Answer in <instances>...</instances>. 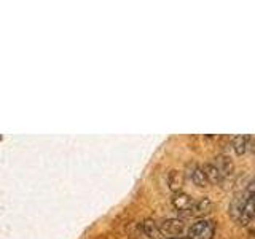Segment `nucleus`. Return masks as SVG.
<instances>
[{"label":"nucleus","instance_id":"1","mask_svg":"<svg viewBox=\"0 0 255 239\" xmlns=\"http://www.w3.org/2000/svg\"><path fill=\"white\" fill-rule=\"evenodd\" d=\"M252 185H249L247 192L242 194V198L240 199V203L236 206V219L240 220L241 225H247L252 222V217H254V201H252Z\"/></svg>","mask_w":255,"mask_h":239},{"label":"nucleus","instance_id":"2","mask_svg":"<svg viewBox=\"0 0 255 239\" xmlns=\"http://www.w3.org/2000/svg\"><path fill=\"white\" fill-rule=\"evenodd\" d=\"M215 233L214 222L210 220H198L190 226L188 230V239H212Z\"/></svg>","mask_w":255,"mask_h":239},{"label":"nucleus","instance_id":"3","mask_svg":"<svg viewBox=\"0 0 255 239\" xmlns=\"http://www.w3.org/2000/svg\"><path fill=\"white\" fill-rule=\"evenodd\" d=\"M183 230H185V222L180 219H167L160 225L161 235L166 233L169 236H180Z\"/></svg>","mask_w":255,"mask_h":239},{"label":"nucleus","instance_id":"4","mask_svg":"<svg viewBox=\"0 0 255 239\" xmlns=\"http://www.w3.org/2000/svg\"><path fill=\"white\" fill-rule=\"evenodd\" d=\"M210 209H212V201L204 196V198H199V199H196V201H193L192 206L188 208L187 212H188L190 215L198 217V215H204V214L210 212Z\"/></svg>","mask_w":255,"mask_h":239},{"label":"nucleus","instance_id":"5","mask_svg":"<svg viewBox=\"0 0 255 239\" xmlns=\"http://www.w3.org/2000/svg\"><path fill=\"white\" fill-rule=\"evenodd\" d=\"M193 201L195 199H192L190 194L183 193V192H176V193H172L171 204L176 210H182V212H185V210H188L190 206H192Z\"/></svg>","mask_w":255,"mask_h":239},{"label":"nucleus","instance_id":"6","mask_svg":"<svg viewBox=\"0 0 255 239\" xmlns=\"http://www.w3.org/2000/svg\"><path fill=\"white\" fill-rule=\"evenodd\" d=\"M233 150L236 155H246L249 150L252 149V137L251 135H236L233 139Z\"/></svg>","mask_w":255,"mask_h":239},{"label":"nucleus","instance_id":"7","mask_svg":"<svg viewBox=\"0 0 255 239\" xmlns=\"http://www.w3.org/2000/svg\"><path fill=\"white\" fill-rule=\"evenodd\" d=\"M188 176L192 179V182L195 183L196 187H206L208 185V179H206V174L203 171V166H198V164H192L188 167Z\"/></svg>","mask_w":255,"mask_h":239},{"label":"nucleus","instance_id":"8","mask_svg":"<svg viewBox=\"0 0 255 239\" xmlns=\"http://www.w3.org/2000/svg\"><path fill=\"white\" fill-rule=\"evenodd\" d=\"M203 171L206 174L208 182H210V183H222L224 182V179H225L224 174L220 172V169L214 164V163H208V164H204Z\"/></svg>","mask_w":255,"mask_h":239},{"label":"nucleus","instance_id":"9","mask_svg":"<svg viewBox=\"0 0 255 239\" xmlns=\"http://www.w3.org/2000/svg\"><path fill=\"white\" fill-rule=\"evenodd\" d=\"M167 185L172 192H180V188L183 185V176L180 171H171L167 174Z\"/></svg>","mask_w":255,"mask_h":239},{"label":"nucleus","instance_id":"10","mask_svg":"<svg viewBox=\"0 0 255 239\" xmlns=\"http://www.w3.org/2000/svg\"><path fill=\"white\" fill-rule=\"evenodd\" d=\"M142 230L144 233L147 235L150 239H161V231H160V226L156 224L155 220H145L142 224Z\"/></svg>","mask_w":255,"mask_h":239},{"label":"nucleus","instance_id":"11","mask_svg":"<svg viewBox=\"0 0 255 239\" xmlns=\"http://www.w3.org/2000/svg\"><path fill=\"white\" fill-rule=\"evenodd\" d=\"M214 164L219 167L220 172L224 174V177L226 176H230L231 171H233V164H231V161L228 158H224V156H219V158H215V163Z\"/></svg>","mask_w":255,"mask_h":239},{"label":"nucleus","instance_id":"12","mask_svg":"<svg viewBox=\"0 0 255 239\" xmlns=\"http://www.w3.org/2000/svg\"><path fill=\"white\" fill-rule=\"evenodd\" d=\"M167 239H188L187 236H171V238H167Z\"/></svg>","mask_w":255,"mask_h":239}]
</instances>
